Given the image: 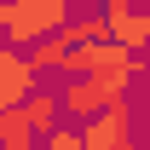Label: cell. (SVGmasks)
<instances>
[{
    "label": "cell",
    "instance_id": "5b68a950",
    "mask_svg": "<svg viewBox=\"0 0 150 150\" xmlns=\"http://www.w3.org/2000/svg\"><path fill=\"white\" fill-rule=\"evenodd\" d=\"M18 6L40 35H64V23L75 18V0H18Z\"/></svg>",
    "mask_w": 150,
    "mask_h": 150
},
{
    "label": "cell",
    "instance_id": "9c48e42d",
    "mask_svg": "<svg viewBox=\"0 0 150 150\" xmlns=\"http://www.w3.org/2000/svg\"><path fill=\"white\" fill-rule=\"evenodd\" d=\"M40 150H87V144H81V127H69V121H64L58 133H46V139H40Z\"/></svg>",
    "mask_w": 150,
    "mask_h": 150
},
{
    "label": "cell",
    "instance_id": "3957f363",
    "mask_svg": "<svg viewBox=\"0 0 150 150\" xmlns=\"http://www.w3.org/2000/svg\"><path fill=\"white\" fill-rule=\"evenodd\" d=\"M35 87H40V75L29 69V58L12 52V46H0V110H18Z\"/></svg>",
    "mask_w": 150,
    "mask_h": 150
},
{
    "label": "cell",
    "instance_id": "52a82bcc",
    "mask_svg": "<svg viewBox=\"0 0 150 150\" xmlns=\"http://www.w3.org/2000/svg\"><path fill=\"white\" fill-rule=\"evenodd\" d=\"M23 58H29V69H35V75H58V69H64V58H69V46H64L58 35H46V40H35Z\"/></svg>",
    "mask_w": 150,
    "mask_h": 150
},
{
    "label": "cell",
    "instance_id": "6da1fadb",
    "mask_svg": "<svg viewBox=\"0 0 150 150\" xmlns=\"http://www.w3.org/2000/svg\"><path fill=\"white\" fill-rule=\"evenodd\" d=\"M81 144H87V150H139V139H133V110H127V104L98 110L93 121L81 127Z\"/></svg>",
    "mask_w": 150,
    "mask_h": 150
},
{
    "label": "cell",
    "instance_id": "7c38bea8",
    "mask_svg": "<svg viewBox=\"0 0 150 150\" xmlns=\"http://www.w3.org/2000/svg\"><path fill=\"white\" fill-rule=\"evenodd\" d=\"M0 150H6V144H0Z\"/></svg>",
    "mask_w": 150,
    "mask_h": 150
},
{
    "label": "cell",
    "instance_id": "ba28073f",
    "mask_svg": "<svg viewBox=\"0 0 150 150\" xmlns=\"http://www.w3.org/2000/svg\"><path fill=\"white\" fill-rule=\"evenodd\" d=\"M0 144H6V150H29V144H35L23 104H18V110H0Z\"/></svg>",
    "mask_w": 150,
    "mask_h": 150
},
{
    "label": "cell",
    "instance_id": "8992f818",
    "mask_svg": "<svg viewBox=\"0 0 150 150\" xmlns=\"http://www.w3.org/2000/svg\"><path fill=\"white\" fill-rule=\"evenodd\" d=\"M58 40H64V46L75 52V46H93V40H110V23H104V12H75V18L64 23V35H58Z\"/></svg>",
    "mask_w": 150,
    "mask_h": 150
},
{
    "label": "cell",
    "instance_id": "7a4b0ae2",
    "mask_svg": "<svg viewBox=\"0 0 150 150\" xmlns=\"http://www.w3.org/2000/svg\"><path fill=\"white\" fill-rule=\"evenodd\" d=\"M58 110H64V121H69V127H87L98 110H110V93L98 87L93 75H69V81L58 87Z\"/></svg>",
    "mask_w": 150,
    "mask_h": 150
},
{
    "label": "cell",
    "instance_id": "277c9868",
    "mask_svg": "<svg viewBox=\"0 0 150 150\" xmlns=\"http://www.w3.org/2000/svg\"><path fill=\"white\" fill-rule=\"evenodd\" d=\"M23 115H29V133H35V144L46 139V133H58V127H64V110H58V93L46 87V81H40L35 93L23 98Z\"/></svg>",
    "mask_w": 150,
    "mask_h": 150
},
{
    "label": "cell",
    "instance_id": "8fae6325",
    "mask_svg": "<svg viewBox=\"0 0 150 150\" xmlns=\"http://www.w3.org/2000/svg\"><path fill=\"white\" fill-rule=\"evenodd\" d=\"M29 150H40V144H29Z\"/></svg>",
    "mask_w": 150,
    "mask_h": 150
},
{
    "label": "cell",
    "instance_id": "30bf717a",
    "mask_svg": "<svg viewBox=\"0 0 150 150\" xmlns=\"http://www.w3.org/2000/svg\"><path fill=\"white\" fill-rule=\"evenodd\" d=\"M139 75H144V93H150V64H144V58H139Z\"/></svg>",
    "mask_w": 150,
    "mask_h": 150
}]
</instances>
